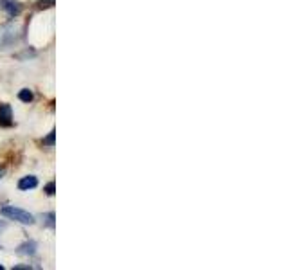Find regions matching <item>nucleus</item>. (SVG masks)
<instances>
[{"mask_svg": "<svg viewBox=\"0 0 288 270\" xmlns=\"http://www.w3.org/2000/svg\"><path fill=\"white\" fill-rule=\"evenodd\" d=\"M0 214L4 218H8V220H13V222H18V224L22 225H33L34 224V216L31 213H27V211L20 209V207L16 206H4L2 209H0Z\"/></svg>", "mask_w": 288, "mask_h": 270, "instance_id": "f257e3e1", "label": "nucleus"}, {"mask_svg": "<svg viewBox=\"0 0 288 270\" xmlns=\"http://www.w3.org/2000/svg\"><path fill=\"white\" fill-rule=\"evenodd\" d=\"M0 9H4L9 18H16L22 13V4L18 0H0Z\"/></svg>", "mask_w": 288, "mask_h": 270, "instance_id": "f03ea898", "label": "nucleus"}, {"mask_svg": "<svg viewBox=\"0 0 288 270\" xmlns=\"http://www.w3.org/2000/svg\"><path fill=\"white\" fill-rule=\"evenodd\" d=\"M0 126L4 128L13 126V112L8 103H0Z\"/></svg>", "mask_w": 288, "mask_h": 270, "instance_id": "7ed1b4c3", "label": "nucleus"}, {"mask_svg": "<svg viewBox=\"0 0 288 270\" xmlns=\"http://www.w3.org/2000/svg\"><path fill=\"white\" fill-rule=\"evenodd\" d=\"M34 187H38V179H36L34 175L22 177V179L18 180L20 191H31V189H34Z\"/></svg>", "mask_w": 288, "mask_h": 270, "instance_id": "20e7f679", "label": "nucleus"}, {"mask_svg": "<svg viewBox=\"0 0 288 270\" xmlns=\"http://www.w3.org/2000/svg\"><path fill=\"white\" fill-rule=\"evenodd\" d=\"M36 249H38L36 241L29 240V241H26V243L20 245V247L16 249V252H18V254H22V256H34V254H36Z\"/></svg>", "mask_w": 288, "mask_h": 270, "instance_id": "39448f33", "label": "nucleus"}, {"mask_svg": "<svg viewBox=\"0 0 288 270\" xmlns=\"http://www.w3.org/2000/svg\"><path fill=\"white\" fill-rule=\"evenodd\" d=\"M42 144L47 146V148H53V146L56 144V132H54V130H51V132L47 133V137L42 139Z\"/></svg>", "mask_w": 288, "mask_h": 270, "instance_id": "423d86ee", "label": "nucleus"}, {"mask_svg": "<svg viewBox=\"0 0 288 270\" xmlns=\"http://www.w3.org/2000/svg\"><path fill=\"white\" fill-rule=\"evenodd\" d=\"M18 99L23 101V103H31V101H33V92H31L29 88H22V90L18 92Z\"/></svg>", "mask_w": 288, "mask_h": 270, "instance_id": "0eeeda50", "label": "nucleus"}, {"mask_svg": "<svg viewBox=\"0 0 288 270\" xmlns=\"http://www.w3.org/2000/svg\"><path fill=\"white\" fill-rule=\"evenodd\" d=\"M54 4H56V0H38L36 2V9H49L54 8Z\"/></svg>", "mask_w": 288, "mask_h": 270, "instance_id": "6e6552de", "label": "nucleus"}, {"mask_svg": "<svg viewBox=\"0 0 288 270\" xmlns=\"http://www.w3.org/2000/svg\"><path fill=\"white\" fill-rule=\"evenodd\" d=\"M43 220H45V225H47V227L53 229V227H54V213H53V211H51V213H45V214H43Z\"/></svg>", "mask_w": 288, "mask_h": 270, "instance_id": "1a4fd4ad", "label": "nucleus"}, {"mask_svg": "<svg viewBox=\"0 0 288 270\" xmlns=\"http://www.w3.org/2000/svg\"><path fill=\"white\" fill-rule=\"evenodd\" d=\"M43 191H45L47 197H54V193H56V186H54V182H49L45 187H43Z\"/></svg>", "mask_w": 288, "mask_h": 270, "instance_id": "9d476101", "label": "nucleus"}, {"mask_svg": "<svg viewBox=\"0 0 288 270\" xmlns=\"http://www.w3.org/2000/svg\"><path fill=\"white\" fill-rule=\"evenodd\" d=\"M31 265H15V270H31Z\"/></svg>", "mask_w": 288, "mask_h": 270, "instance_id": "9b49d317", "label": "nucleus"}, {"mask_svg": "<svg viewBox=\"0 0 288 270\" xmlns=\"http://www.w3.org/2000/svg\"><path fill=\"white\" fill-rule=\"evenodd\" d=\"M4 229H6V224H4V222H0V232L4 231Z\"/></svg>", "mask_w": 288, "mask_h": 270, "instance_id": "f8f14e48", "label": "nucleus"}, {"mask_svg": "<svg viewBox=\"0 0 288 270\" xmlns=\"http://www.w3.org/2000/svg\"><path fill=\"white\" fill-rule=\"evenodd\" d=\"M2 175H4V167H2V169H0V179H2Z\"/></svg>", "mask_w": 288, "mask_h": 270, "instance_id": "ddd939ff", "label": "nucleus"}, {"mask_svg": "<svg viewBox=\"0 0 288 270\" xmlns=\"http://www.w3.org/2000/svg\"><path fill=\"white\" fill-rule=\"evenodd\" d=\"M2 268H4V265H0V270H2Z\"/></svg>", "mask_w": 288, "mask_h": 270, "instance_id": "4468645a", "label": "nucleus"}]
</instances>
